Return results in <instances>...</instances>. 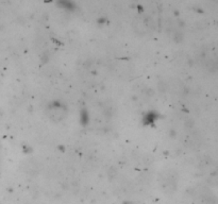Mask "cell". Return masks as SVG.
<instances>
[{
  "mask_svg": "<svg viewBox=\"0 0 218 204\" xmlns=\"http://www.w3.org/2000/svg\"><path fill=\"white\" fill-rule=\"evenodd\" d=\"M60 3L62 5H64V7H66L67 9H70V8L72 7V3L69 0H60Z\"/></svg>",
  "mask_w": 218,
  "mask_h": 204,
  "instance_id": "obj_1",
  "label": "cell"
}]
</instances>
